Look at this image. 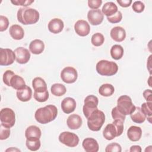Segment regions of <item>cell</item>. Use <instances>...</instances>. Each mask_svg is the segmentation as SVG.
I'll use <instances>...</instances> for the list:
<instances>
[{
	"label": "cell",
	"mask_w": 152,
	"mask_h": 152,
	"mask_svg": "<svg viewBox=\"0 0 152 152\" xmlns=\"http://www.w3.org/2000/svg\"><path fill=\"white\" fill-rule=\"evenodd\" d=\"M58 115L56 107L49 104L38 109L34 114V118L37 122L41 124H46L55 120Z\"/></svg>",
	"instance_id": "1"
},
{
	"label": "cell",
	"mask_w": 152,
	"mask_h": 152,
	"mask_svg": "<svg viewBox=\"0 0 152 152\" xmlns=\"http://www.w3.org/2000/svg\"><path fill=\"white\" fill-rule=\"evenodd\" d=\"M17 20L24 25L36 23L40 17L39 12L35 9L29 7H21L17 11Z\"/></svg>",
	"instance_id": "2"
},
{
	"label": "cell",
	"mask_w": 152,
	"mask_h": 152,
	"mask_svg": "<svg viewBox=\"0 0 152 152\" xmlns=\"http://www.w3.org/2000/svg\"><path fill=\"white\" fill-rule=\"evenodd\" d=\"M124 122L120 120H114L107 124L103 131V135L107 140H112L122 135L124 131Z\"/></svg>",
	"instance_id": "3"
},
{
	"label": "cell",
	"mask_w": 152,
	"mask_h": 152,
	"mask_svg": "<svg viewBox=\"0 0 152 152\" xmlns=\"http://www.w3.org/2000/svg\"><path fill=\"white\" fill-rule=\"evenodd\" d=\"M105 122V115L103 112L97 109L93 112L87 118V126L93 131H99Z\"/></svg>",
	"instance_id": "4"
},
{
	"label": "cell",
	"mask_w": 152,
	"mask_h": 152,
	"mask_svg": "<svg viewBox=\"0 0 152 152\" xmlns=\"http://www.w3.org/2000/svg\"><path fill=\"white\" fill-rule=\"evenodd\" d=\"M97 72L103 76H112L118 71V66L112 61L101 60L99 61L96 66Z\"/></svg>",
	"instance_id": "5"
},
{
	"label": "cell",
	"mask_w": 152,
	"mask_h": 152,
	"mask_svg": "<svg viewBox=\"0 0 152 152\" xmlns=\"http://www.w3.org/2000/svg\"><path fill=\"white\" fill-rule=\"evenodd\" d=\"M118 110L124 115L131 114L135 109L131 98L127 95L120 96L117 100V106Z\"/></svg>",
	"instance_id": "6"
},
{
	"label": "cell",
	"mask_w": 152,
	"mask_h": 152,
	"mask_svg": "<svg viewBox=\"0 0 152 152\" xmlns=\"http://www.w3.org/2000/svg\"><path fill=\"white\" fill-rule=\"evenodd\" d=\"M84 103L83 111L85 117L87 119L93 112L98 109L99 99L94 95H88L85 98Z\"/></svg>",
	"instance_id": "7"
},
{
	"label": "cell",
	"mask_w": 152,
	"mask_h": 152,
	"mask_svg": "<svg viewBox=\"0 0 152 152\" xmlns=\"http://www.w3.org/2000/svg\"><path fill=\"white\" fill-rule=\"evenodd\" d=\"M0 120L1 124L8 128L12 127L15 122V116L14 110L8 107L1 109L0 112Z\"/></svg>",
	"instance_id": "8"
},
{
	"label": "cell",
	"mask_w": 152,
	"mask_h": 152,
	"mask_svg": "<svg viewBox=\"0 0 152 152\" xmlns=\"http://www.w3.org/2000/svg\"><path fill=\"white\" fill-rule=\"evenodd\" d=\"M58 138L61 143L69 147H75L77 146L80 141L77 135L68 131L61 132L59 134Z\"/></svg>",
	"instance_id": "9"
},
{
	"label": "cell",
	"mask_w": 152,
	"mask_h": 152,
	"mask_svg": "<svg viewBox=\"0 0 152 152\" xmlns=\"http://www.w3.org/2000/svg\"><path fill=\"white\" fill-rule=\"evenodd\" d=\"M61 78L65 83H74L76 81L78 78L77 71L72 66H66L61 72Z\"/></svg>",
	"instance_id": "10"
},
{
	"label": "cell",
	"mask_w": 152,
	"mask_h": 152,
	"mask_svg": "<svg viewBox=\"0 0 152 152\" xmlns=\"http://www.w3.org/2000/svg\"><path fill=\"white\" fill-rule=\"evenodd\" d=\"M15 59V55L14 51L10 49L0 48V65L8 66L13 64Z\"/></svg>",
	"instance_id": "11"
},
{
	"label": "cell",
	"mask_w": 152,
	"mask_h": 152,
	"mask_svg": "<svg viewBox=\"0 0 152 152\" xmlns=\"http://www.w3.org/2000/svg\"><path fill=\"white\" fill-rule=\"evenodd\" d=\"M14 52L15 55L16 61L18 64H25L29 61L31 55L27 49L23 47H18Z\"/></svg>",
	"instance_id": "12"
},
{
	"label": "cell",
	"mask_w": 152,
	"mask_h": 152,
	"mask_svg": "<svg viewBox=\"0 0 152 152\" xmlns=\"http://www.w3.org/2000/svg\"><path fill=\"white\" fill-rule=\"evenodd\" d=\"M87 19L91 25L97 26L103 21L104 15L99 9L91 10L87 13Z\"/></svg>",
	"instance_id": "13"
},
{
	"label": "cell",
	"mask_w": 152,
	"mask_h": 152,
	"mask_svg": "<svg viewBox=\"0 0 152 152\" xmlns=\"http://www.w3.org/2000/svg\"><path fill=\"white\" fill-rule=\"evenodd\" d=\"M74 30L78 36L84 37L90 33V27L86 21L84 20H79L75 23Z\"/></svg>",
	"instance_id": "14"
},
{
	"label": "cell",
	"mask_w": 152,
	"mask_h": 152,
	"mask_svg": "<svg viewBox=\"0 0 152 152\" xmlns=\"http://www.w3.org/2000/svg\"><path fill=\"white\" fill-rule=\"evenodd\" d=\"M76 102L74 99L68 97L64 99L61 102V109L62 111L66 114L73 112L76 108Z\"/></svg>",
	"instance_id": "15"
},
{
	"label": "cell",
	"mask_w": 152,
	"mask_h": 152,
	"mask_svg": "<svg viewBox=\"0 0 152 152\" xmlns=\"http://www.w3.org/2000/svg\"><path fill=\"white\" fill-rule=\"evenodd\" d=\"M48 27L50 32L53 34H58L62 31L64 27V24L62 20L55 18L49 22Z\"/></svg>",
	"instance_id": "16"
},
{
	"label": "cell",
	"mask_w": 152,
	"mask_h": 152,
	"mask_svg": "<svg viewBox=\"0 0 152 152\" xmlns=\"http://www.w3.org/2000/svg\"><path fill=\"white\" fill-rule=\"evenodd\" d=\"M110 35L114 41L121 42L125 40L126 37V31L123 27L116 26L111 29Z\"/></svg>",
	"instance_id": "17"
},
{
	"label": "cell",
	"mask_w": 152,
	"mask_h": 152,
	"mask_svg": "<svg viewBox=\"0 0 152 152\" xmlns=\"http://www.w3.org/2000/svg\"><path fill=\"white\" fill-rule=\"evenodd\" d=\"M31 88L27 85H25L24 87L17 90V97L19 100L21 102H28L31 99Z\"/></svg>",
	"instance_id": "18"
},
{
	"label": "cell",
	"mask_w": 152,
	"mask_h": 152,
	"mask_svg": "<svg viewBox=\"0 0 152 152\" xmlns=\"http://www.w3.org/2000/svg\"><path fill=\"white\" fill-rule=\"evenodd\" d=\"M82 145L86 152H97L99 149L97 141L93 138H85L83 141Z\"/></svg>",
	"instance_id": "19"
},
{
	"label": "cell",
	"mask_w": 152,
	"mask_h": 152,
	"mask_svg": "<svg viewBox=\"0 0 152 152\" xmlns=\"http://www.w3.org/2000/svg\"><path fill=\"white\" fill-rule=\"evenodd\" d=\"M83 124V120L80 116L77 114L69 115L66 120V124L71 129H79Z\"/></svg>",
	"instance_id": "20"
},
{
	"label": "cell",
	"mask_w": 152,
	"mask_h": 152,
	"mask_svg": "<svg viewBox=\"0 0 152 152\" xmlns=\"http://www.w3.org/2000/svg\"><path fill=\"white\" fill-rule=\"evenodd\" d=\"M44 49L45 44L40 39H34L30 43L29 50L33 54L39 55L43 52Z\"/></svg>",
	"instance_id": "21"
},
{
	"label": "cell",
	"mask_w": 152,
	"mask_h": 152,
	"mask_svg": "<svg viewBox=\"0 0 152 152\" xmlns=\"http://www.w3.org/2000/svg\"><path fill=\"white\" fill-rule=\"evenodd\" d=\"M41 135L42 132L40 129L36 125L29 126L25 131V137L26 139H40Z\"/></svg>",
	"instance_id": "22"
},
{
	"label": "cell",
	"mask_w": 152,
	"mask_h": 152,
	"mask_svg": "<svg viewBox=\"0 0 152 152\" xmlns=\"http://www.w3.org/2000/svg\"><path fill=\"white\" fill-rule=\"evenodd\" d=\"M9 33L11 37L17 40H21L24 36V31L21 26L18 24L12 25L9 29Z\"/></svg>",
	"instance_id": "23"
},
{
	"label": "cell",
	"mask_w": 152,
	"mask_h": 152,
	"mask_svg": "<svg viewBox=\"0 0 152 152\" xmlns=\"http://www.w3.org/2000/svg\"><path fill=\"white\" fill-rule=\"evenodd\" d=\"M142 135V129L137 126H130L127 131V136L129 140L132 141H138Z\"/></svg>",
	"instance_id": "24"
},
{
	"label": "cell",
	"mask_w": 152,
	"mask_h": 152,
	"mask_svg": "<svg viewBox=\"0 0 152 152\" xmlns=\"http://www.w3.org/2000/svg\"><path fill=\"white\" fill-rule=\"evenodd\" d=\"M129 115L132 121L137 124H142L146 119V116L142 112L140 107H135L134 111Z\"/></svg>",
	"instance_id": "25"
},
{
	"label": "cell",
	"mask_w": 152,
	"mask_h": 152,
	"mask_svg": "<svg viewBox=\"0 0 152 152\" xmlns=\"http://www.w3.org/2000/svg\"><path fill=\"white\" fill-rule=\"evenodd\" d=\"M118 11V7L113 2H107L105 3L102 9V12L106 17H110Z\"/></svg>",
	"instance_id": "26"
},
{
	"label": "cell",
	"mask_w": 152,
	"mask_h": 152,
	"mask_svg": "<svg viewBox=\"0 0 152 152\" xmlns=\"http://www.w3.org/2000/svg\"><path fill=\"white\" fill-rule=\"evenodd\" d=\"M32 86L34 91H42L48 90L45 81L41 77L34 78L32 81Z\"/></svg>",
	"instance_id": "27"
},
{
	"label": "cell",
	"mask_w": 152,
	"mask_h": 152,
	"mask_svg": "<svg viewBox=\"0 0 152 152\" xmlns=\"http://www.w3.org/2000/svg\"><path fill=\"white\" fill-rule=\"evenodd\" d=\"M110 55L115 60L121 59L124 55V50L122 46L119 45H114L110 49Z\"/></svg>",
	"instance_id": "28"
},
{
	"label": "cell",
	"mask_w": 152,
	"mask_h": 152,
	"mask_svg": "<svg viewBox=\"0 0 152 152\" xmlns=\"http://www.w3.org/2000/svg\"><path fill=\"white\" fill-rule=\"evenodd\" d=\"M115 91V88L113 85L108 83L102 84L99 89V94L104 97L112 96Z\"/></svg>",
	"instance_id": "29"
},
{
	"label": "cell",
	"mask_w": 152,
	"mask_h": 152,
	"mask_svg": "<svg viewBox=\"0 0 152 152\" xmlns=\"http://www.w3.org/2000/svg\"><path fill=\"white\" fill-rule=\"evenodd\" d=\"M26 85L24 80L18 75L15 74L11 79L10 87H12L15 90H18Z\"/></svg>",
	"instance_id": "30"
},
{
	"label": "cell",
	"mask_w": 152,
	"mask_h": 152,
	"mask_svg": "<svg viewBox=\"0 0 152 152\" xmlns=\"http://www.w3.org/2000/svg\"><path fill=\"white\" fill-rule=\"evenodd\" d=\"M50 91L53 95L60 97L66 93V89L64 85L60 83H55L51 86Z\"/></svg>",
	"instance_id": "31"
},
{
	"label": "cell",
	"mask_w": 152,
	"mask_h": 152,
	"mask_svg": "<svg viewBox=\"0 0 152 152\" xmlns=\"http://www.w3.org/2000/svg\"><path fill=\"white\" fill-rule=\"evenodd\" d=\"M26 145L28 150L32 151H35L38 150L41 145V142L40 139H33L28 140L26 139Z\"/></svg>",
	"instance_id": "32"
},
{
	"label": "cell",
	"mask_w": 152,
	"mask_h": 152,
	"mask_svg": "<svg viewBox=\"0 0 152 152\" xmlns=\"http://www.w3.org/2000/svg\"><path fill=\"white\" fill-rule=\"evenodd\" d=\"M104 41V37L102 33H96L91 36V42L92 45L94 46H102Z\"/></svg>",
	"instance_id": "33"
},
{
	"label": "cell",
	"mask_w": 152,
	"mask_h": 152,
	"mask_svg": "<svg viewBox=\"0 0 152 152\" xmlns=\"http://www.w3.org/2000/svg\"><path fill=\"white\" fill-rule=\"evenodd\" d=\"M34 99L39 102H45L49 99V92L48 90L42 91H34Z\"/></svg>",
	"instance_id": "34"
},
{
	"label": "cell",
	"mask_w": 152,
	"mask_h": 152,
	"mask_svg": "<svg viewBox=\"0 0 152 152\" xmlns=\"http://www.w3.org/2000/svg\"><path fill=\"white\" fill-rule=\"evenodd\" d=\"M151 102H145L141 104V109L142 112L144 113V115L146 116V118L148 119V121L151 123Z\"/></svg>",
	"instance_id": "35"
},
{
	"label": "cell",
	"mask_w": 152,
	"mask_h": 152,
	"mask_svg": "<svg viewBox=\"0 0 152 152\" xmlns=\"http://www.w3.org/2000/svg\"><path fill=\"white\" fill-rule=\"evenodd\" d=\"M112 116L114 120H120L124 122L125 120V115H124L123 113H122L118 109V107L116 106L113 107L112 110Z\"/></svg>",
	"instance_id": "36"
},
{
	"label": "cell",
	"mask_w": 152,
	"mask_h": 152,
	"mask_svg": "<svg viewBox=\"0 0 152 152\" xmlns=\"http://www.w3.org/2000/svg\"><path fill=\"white\" fill-rule=\"evenodd\" d=\"M122 19V12L119 11H118L115 14H114L113 15L110 17H107V20H108V21L113 24L118 23L121 22Z\"/></svg>",
	"instance_id": "37"
},
{
	"label": "cell",
	"mask_w": 152,
	"mask_h": 152,
	"mask_svg": "<svg viewBox=\"0 0 152 152\" xmlns=\"http://www.w3.org/2000/svg\"><path fill=\"white\" fill-rule=\"evenodd\" d=\"M10 135V128H8L2 124L0 125V140H4L7 139Z\"/></svg>",
	"instance_id": "38"
},
{
	"label": "cell",
	"mask_w": 152,
	"mask_h": 152,
	"mask_svg": "<svg viewBox=\"0 0 152 152\" xmlns=\"http://www.w3.org/2000/svg\"><path fill=\"white\" fill-rule=\"evenodd\" d=\"M122 148L120 144L116 142H112L108 144L105 149L106 152H121Z\"/></svg>",
	"instance_id": "39"
},
{
	"label": "cell",
	"mask_w": 152,
	"mask_h": 152,
	"mask_svg": "<svg viewBox=\"0 0 152 152\" xmlns=\"http://www.w3.org/2000/svg\"><path fill=\"white\" fill-rule=\"evenodd\" d=\"M15 75L14 72L11 70H7L3 74V82L7 86H10V81L12 76Z\"/></svg>",
	"instance_id": "40"
},
{
	"label": "cell",
	"mask_w": 152,
	"mask_h": 152,
	"mask_svg": "<svg viewBox=\"0 0 152 152\" xmlns=\"http://www.w3.org/2000/svg\"><path fill=\"white\" fill-rule=\"evenodd\" d=\"M132 8L137 13L142 12L145 8V5L144 3L140 1H135L132 5Z\"/></svg>",
	"instance_id": "41"
},
{
	"label": "cell",
	"mask_w": 152,
	"mask_h": 152,
	"mask_svg": "<svg viewBox=\"0 0 152 152\" xmlns=\"http://www.w3.org/2000/svg\"><path fill=\"white\" fill-rule=\"evenodd\" d=\"M9 26V20L5 16L0 15V31H4L8 28Z\"/></svg>",
	"instance_id": "42"
},
{
	"label": "cell",
	"mask_w": 152,
	"mask_h": 152,
	"mask_svg": "<svg viewBox=\"0 0 152 152\" xmlns=\"http://www.w3.org/2000/svg\"><path fill=\"white\" fill-rule=\"evenodd\" d=\"M11 2L17 6L20 5L26 7L27 6L30 5L32 3H33L34 0H11Z\"/></svg>",
	"instance_id": "43"
},
{
	"label": "cell",
	"mask_w": 152,
	"mask_h": 152,
	"mask_svg": "<svg viewBox=\"0 0 152 152\" xmlns=\"http://www.w3.org/2000/svg\"><path fill=\"white\" fill-rule=\"evenodd\" d=\"M102 0H88V6L92 10L98 9L102 5Z\"/></svg>",
	"instance_id": "44"
},
{
	"label": "cell",
	"mask_w": 152,
	"mask_h": 152,
	"mask_svg": "<svg viewBox=\"0 0 152 152\" xmlns=\"http://www.w3.org/2000/svg\"><path fill=\"white\" fill-rule=\"evenodd\" d=\"M142 95L144 99L148 102H151L152 100V96H151V90L150 89H147L144 90L142 93Z\"/></svg>",
	"instance_id": "45"
},
{
	"label": "cell",
	"mask_w": 152,
	"mask_h": 152,
	"mask_svg": "<svg viewBox=\"0 0 152 152\" xmlns=\"http://www.w3.org/2000/svg\"><path fill=\"white\" fill-rule=\"evenodd\" d=\"M116 2L119 4V5L124 8H126L130 6L132 3L131 0H117Z\"/></svg>",
	"instance_id": "46"
},
{
	"label": "cell",
	"mask_w": 152,
	"mask_h": 152,
	"mask_svg": "<svg viewBox=\"0 0 152 152\" xmlns=\"http://www.w3.org/2000/svg\"><path fill=\"white\" fill-rule=\"evenodd\" d=\"M141 147L140 145H134L130 147L129 151L130 152H141Z\"/></svg>",
	"instance_id": "47"
},
{
	"label": "cell",
	"mask_w": 152,
	"mask_h": 152,
	"mask_svg": "<svg viewBox=\"0 0 152 152\" xmlns=\"http://www.w3.org/2000/svg\"><path fill=\"white\" fill-rule=\"evenodd\" d=\"M20 151V150H18V149H17V148H13V147H12V148H8V149H7V150H6V151Z\"/></svg>",
	"instance_id": "48"
}]
</instances>
